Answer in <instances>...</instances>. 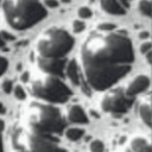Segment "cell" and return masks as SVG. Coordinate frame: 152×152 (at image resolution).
<instances>
[{
	"mask_svg": "<svg viewBox=\"0 0 152 152\" xmlns=\"http://www.w3.org/2000/svg\"><path fill=\"white\" fill-rule=\"evenodd\" d=\"M80 58L87 84L99 91L107 90L131 71L133 44L120 32H91L81 45Z\"/></svg>",
	"mask_w": 152,
	"mask_h": 152,
	"instance_id": "cell-1",
	"label": "cell"
},
{
	"mask_svg": "<svg viewBox=\"0 0 152 152\" xmlns=\"http://www.w3.org/2000/svg\"><path fill=\"white\" fill-rule=\"evenodd\" d=\"M1 11L7 25L17 31L33 27L48 14L40 0H1Z\"/></svg>",
	"mask_w": 152,
	"mask_h": 152,
	"instance_id": "cell-2",
	"label": "cell"
},
{
	"mask_svg": "<svg viewBox=\"0 0 152 152\" xmlns=\"http://www.w3.org/2000/svg\"><path fill=\"white\" fill-rule=\"evenodd\" d=\"M26 124L27 129L52 137L61 134L65 128V121L59 109L42 102H32L27 107Z\"/></svg>",
	"mask_w": 152,
	"mask_h": 152,
	"instance_id": "cell-3",
	"label": "cell"
},
{
	"mask_svg": "<svg viewBox=\"0 0 152 152\" xmlns=\"http://www.w3.org/2000/svg\"><path fill=\"white\" fill-rule=\"evenodd\" d=\"M74 37L64 28L52 26L37 38L34 50L39 57L65 58L74 48Z\"/></svg>",
	"mask_w": 152,
	"mask_h": 152,
	"instance_id": "cell-4",
	"label": "cell"
},
{
	"mask_svg": "<svg viewBox=\"0 0 152 152\" xmlns=\"http://www.w3.org/2000/svg\"><path fill=\"white\" fill-rule=\"evenodd\" d=\"M30 94L42 101L49 103H64L71 96V89L58 76L45 75L34 78L28 86Z\"/></svg>",
	"mask_w": 152,
	"mask_h": 152,
	"instance_id": "cell-5",
	"label": "cell"
},
{
	"mask_svg": "<svg viewBox=\"0 0 152 152\" xmlns=\"http://www.w3.org/2000/svg\"><path fill=\"white\" fill-rule=\"evenodd\" d=\"M15 152H66L56 137L39 134L30 129L14 135Z\"/></svg>",
	"mask_w": 152,
	"mask_h": 152,
	"instance_id": "cell-6",
	"label": "cell"
},
{
	"mask_svg": "<svg viewBox=\"0 0 152 152\" xmlns=\"http://www.w3.org/2000/svg\"><path fill=\"white\" fill-rule=\"evenodd\" d=\"M134 97L127 96L121 88L112 89L106 93L100 102L101 109L106 113H110L114 115H121L128 112L132 107Z\"/></svg>",
	"mask_w": 152,
	"mask_h": 152,
	"instance_id": "cell-7",
	"label": "cell"
},
{
	"mask_svg": "<svg viewBox=\"0 0 152 152\" xmlns=\"http://www.w3.org/2000/svg\"><path fill=\"white\" fill-rule=\"evenodd\" d=\"M37 66L42 72L45 75H53V76H63L66 58H50V57H39L36 58Z\"/></svg>",
	"mask_w": 152,
	"mask_h": 152,
	"instance_id": "cell-8",
	"label": "cell"
},
{
	"mask_svg": "<svg viewBox=\"0 0 152 152\" xmlns=\"http://www.w3.org/2000/svg\"><path fill=\"white\" fill-rule=\"evenodd\" d=\"M150 87V77L147 75H144V74H140V75H137L127 86L126 90H125V94L127 96H131V97H134L137 96L138 94L140 93H144Z\"/></svg>",
	"mask_w": 152,
	"mask_h": 152,
	"instance_id": "cell-9",
	"label": "cell"
},
{
	"mask_svg": "<svg viewBox=\"0 0 152 152\" xmlns=\"http://www.w3.org/2000/svg\"><path fill=\"white\" fill-rule=\"evenodd\" d=\"M66 119L71 124H81V125H83V124H88L89 122L88 115L86 114L84 109L80 104H72V106L69 107L68 114H66Z\"/></svg>",
	"mask_w": 152,
	"mask_h": 152,
	"instance_id": "cell-10",
	"label": "cell"
},
{
	"mask_svg": "<svg viewBox=\"0 0 152 152\" xmlns=\"http://www.w3.org/2000/svg\"><path fill=\"white\" fill-rule=\"evenodd\" d=\"M101 8L113 15H122L126 13V10L120 5L119 0H100Z\"/></svg>",
	"mask_w": 152,
	"mask_h": 152,
	"instance_id": "cell-11",
	"label": "cell"
},
{
	"mask_svg": "<svg viewBox=\"0 0 152 152\" xmlns=\"http://www.w3.org/2000/svg\"><path fill=\"white\" fill-rule=\"evenodd\" d=\"M138 114L140 120L147 126H151V101L150 99L142 100L138 106Z\"/></svg>",
	"mask_w": 152,
	"mask_h": 152,
	"instance_id": "cell-12",
	"label": "cell"
},
{
	"mask_svg": "<svg viewBox=\"0 0 152 152\" xmlns=\"http://www.w3.org/2000/svg\"><path fill=\"white\" fill-rule=\"evenodd\" d=\"M64 71L66 72L68 78L70 80V82H72L74 84L78 86L80 84V70H78V65L76 59H70L66 64H65V69Z\"/></svg>",
	"mask_w": 152,
	"mask_h": 152,
	"instance_id": "cell-13",
	"label": "cell"
},
{
	"mask_svg": "<svg viewBox=\"0 0 152 152\" xmlns=\"http://www.w3.org/2000/svg\"><path fill=\"white\" fill-rule=\"evenodd\" d=\"M131 150L133 152H151V146L145 138L135 137L131 140Z\"/></svg>",
	"mask_w": 152,
	"mask_h": 152,
	"instance_id": "cell-14",
	"label": "cell"
},
{
	"mask_svg": "<svg viewBox=\"0 0 152 152\" xmlns=\"http://www.w3.org/2000/svg\"><path fill=\"white\" fill-rule=\"evenodd\" d=\"M83 135H84V131H83L82 128L72 127V128H68V129L65 131V137H66L70 141H77V140H80Z\"/></svg>",
	"mask_w": 152,
	"mask_h": 152,
	"instance_id": "cell-15",
	"label": "cell"
},
{
	"mask_svg": "<svg viewBox=\"0 0 152 152\" xmlns=\"http://www.w3.org/2000/svg\"><path fill=\"white\" fill-rule=\"evenodd\" d=\"M138 10L142 15L151 17V0H139Z\"/></svg>",
	"mask_w": 152,
	"mask_h": 152,
	"instance_id": "cell-16",
	"label": "cell"
},
{
	"mask_svg": "<svg viewBox=\"0 0 152 152\" xmlns=\"http://www.w3.org/2000/svg\"><path fill=\"white\" fill-rule=\"evenodd\" d=\"M89 150H90V152H104V144L101 140L95 139L90 142Z\"/></svg>",
	"mask_w": 152,
	"mask_h": 152,
	"instance_id": "cell-17",
	"label": "cell"
},
{
	"mask_svg": "<svg viewBox=\"0 0 152 152\" xmlns=\"http://www.w3.org/2000/svg\"><path fill=\"white\" fill-rule=\"evenodd\" d=\"M12 91L14 93L15 99H18L19 101H23V100L26 99V91L24 90V88H23L21 86H15V87H13V90H12Z\"/></svg>",
	"mask_w": 152,
	"mask_h": 152,
	"instance_id": "cell-18",
	"label": "cell"
},
{
	"mask_svg": "<svg viewBox=\"0 0 152 152\" xmlns=\"http://www.w3.org/2000/svg\"><path fill=\"white\" fill-rule=\"evenodd\" d=\"M77 14H78V17H80L81 19H89V18L91 17V11H90L89 7H87V6H82V7L78 8Z\"/></svg>",
	"mask_w": 152,
	"mask_h": 152,
	"instance_id": "cell-19",
	"label": "cell"
},
{
	"mask_svg": "<svg viewBox=\"0 0 152 152\" xmlns=\"http://www.w3.org/2000/svg\"><path fill=\"white\" fill-rule=\"evenodd\" d=\"M97 30L101 32H110L115 30V24L113 23H100L97 25Z\"/></svg>",
	"mask_w": 152,
	"mask_h": 152,
	"instance_id": "cell-20",
	"label": "cell"
},
{
	"mask_svg": "<svg viewBox=\"0 0 152 152\" xmlns=\"http://www.w3.org/2000/svg\"><path fill=\"white\" fill-rule=\"evenodd\" d=\"M84 28H86V25H84L83 21H81V20H75V21L72 23V30H74L75 33H80V32H82Z\"/></svg>",
	"mask_w": 152,
	"mask_h": 152,
	"instance_id": "cell-21",
	"label": "cell"
},
{
	"mask_svg": "<svg viewBox=\"0 0 152 152\" xmlns=\"http://www.w3.org/2000/svg\"><path fill=\"white\" fill-rule=\"evenodd\" d=\"M1 88H2V91L5 94H10L12 90H13V83L11 80H5L1 84Z\"/></svg>",
	"mask_w": 152,
	"mask_h": 152,
	"instance_id": "cell-22",
	"label": "cell"
},
{
	"mask_svg": "<svg viewBox=\"0 0 152 152\" xmlns=\"http://www.w3.org/2000/svg\"><path fill=\"white\" fill-rule=\"evenodd\" d=\"M8 68V61L4 56H0V76H2Z\"/></svg>",
	"mask_w": 152,
	"mask_h": 152,
	"instance_id": "cell-23",
	"label": "cell"
},
{
	"mask_svg": "<svg viewBox=\"0 0 152 152\" xmlns=\"http://www.w3.org/2000/svg\"><path fill=\"white\" fill-rule=\"evenodd\" d=\"M151 48H152V46H151V43H150V42H145V43H142V44L140 45V52L145 55V53H147L148 51H151Z\"/></svg>",
	"mask_w": 152,
	"mask_h": 152,
	"instance_id": "cell-24",
	"label": "cell"
},
{
	"mask_svg": "<svg viewBox=\"0 0 152 152\" xmlns=\"http://www.w3.org/2000/svg\"><path fill=\"white\" fill-rule=\"evenodd\" d=\"M4 127H5L4 121H2V120H0V152H5V150H4V140H2V132H4Z\"/></svg>",
	"mask_w": 152,
	"mask_h": 152,
	"instance_id": "cell-25",
	"label": "cell"
},
{
	"mask_svg": "<svg viewBox=\"0 0 152 152\" xmlns=\"http://www.w3.org/2000/svg\"><path fill=\"white\" fill-rule=\"evenodd\" d=\"M44 6L48 8H56L58 6L57 0H44Z\"/></svg>",
	"mask_w": 152,
	"mask_h": 152,
	"instance_id": "cell-26",
	"label": "cell"
},
{
	"mask_svg": "<svg viewBox=\"0 0 152 152\" xmlns=\"http://www.w3.org/2000/svg\"><path fill=\"white\" fill-rule=\"evenodd\" d=\"M28 78H30V75H28V72L24 71V74H23V75H21V77H20L21 82H28Z\"/></svg>",
	"mask_w": 152,
	"mask_h": 152,
	"instance_id": "cell-27",
	"label": "cell"
},
{
	"mask_svg": "<svg viewBox=\"0 0 152 152\" xmlns=\"http://www.w3.org/2000/svg\"><path fill=\"white\" fill-rule=\"evenodd\" d=\"M119 2H120V5H121L125 10L129 7V0H119Z\"/></svg>",
	"mask_w": 152,
	"mask_h": 152,
	"instance_id": "cell-28",
	"label": "cell"
},
{
	"mask_svg": "<svg viewBox=\"0 0 152 152\" xmlns=\"http://www.w3.org/2000/svg\"><path fill=\"white\" fill-rule=\"evenodd\" d=\"M148 36H150V33H148L147 31H144V32H140V34H139V37H140L141 39H145V38H148Z\"/></svg>",
	"mask_w": 152,
	"mask_h": 152,
	"instance_id": "cell-29",
	"label": "cell"
},
{
	"mask_svg": "<svg viewBox=\"0 0 152 152\" xmlns=\"http://www.w3.org/2000/svg\"><path fill=\"white\" fill-rule=\"evenodd\" d=\"M5 44H6V40L2 38L1 32H0V49H1V48H4V46H5Z\"/></svg>",
	"mask_w": 152,
	"mask_h": 152,
	"instance_id": "cell-30",
	"label": "cell"
},
{
	"mask_svg": "<svg viewBox=\"0 0 152 152\" xmlns=\"http://www.w3.org/2000/svg\"><path fill=\"white\" fill-rule=\"evenodd\" d=\"M6 113V108H5V106L0 102V114H5Z\"/></svg>",
	"mask_w": 152,
	"mask_h": 152,
	"instance_id": "cell-31",
	"label": "cell"
},
{
	"mask_svg": "<svg viewBox=\"0 0 152 152\" xmlns=\"http://www.w3.org/2000/svg\"><path fill=\"white\" fill-rule=\"evenodd\" d=\"M125 152H133V151H132V150H126Z\"/></svg>",
	"mask_w": 152,
	"mask_h": 152,
	"instance_id": "cell-32",
	"label": "cell"
},
{
	"mask_svg": "<svg viewBox=\"0 0 152 152\" xmlns=\"http://www.w3.org/2000/svg\"><path fill=\"white\" fill-rule=\"evenodd\" d=\"M0 6H1V0H0Z\"/></svg>",
	"mask_w": 152,
	"mask_h": 152,
	"instance_id": "cell-33",
	"label": "cell"
},
{
	"mask_svg": "<svg viewBox=\"0 0 152 152\" xmlns=\"http://www.w3.org/2000/svg\"><path fill=\"white\" fill-rule=\"evenodd\" d=\"M91 1H93V0H91Z\"/></svg>",
	"mask_w": 152,
	"mask_h": 152,
	"instance_id": "cell-34",
	"label": "cell"
}]
</instances>
